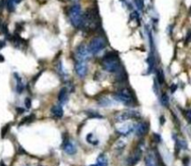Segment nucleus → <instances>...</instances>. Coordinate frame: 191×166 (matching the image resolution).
Returning <instances> with one entry per match:
<instances>
[{"label":"nucleus","mask_w":191,"mask_h":166,"mask_svg":"<svg viewBox=\"0 0 191 166\" xmlns=\"http://www.w3.org/2000/svg\"><path fill=\"white\" fill-rule=\"evenodd\" d=\"M24 105H25V108L26 109H30L31 106H32V100L30 97H26L25 98V101H24Z\"/></svg>","instance_id":"nucleus-27"},{"label":"nucleus","mask_w":191,"mask_h":166,"mask_svg":"<svg viewBox=\"0 0 191 166\" xmlns=\"http://www.w3.org/2000/svg\"><path fill=\"white\" fill-rule=\"evenodd\" d=\"M98 166H107L108 165V160L105 154L102 153L98 156L97 158V163Z\"/></svg>","instance_id":"nucleus-16"},{"label":"nucleus","mask_w":191,"mask_h":166,"mask_svg":"<svg viewBox=\"0 0 191 166\" xmlns=\"http://www.w3.org/2000/svg\"><path fill=\"white\" fill-rule=\"evenodd\" d=\"M75 72L79 78H84L88 72V67L86 61L75 60Z\"/></svg>","instance_id":"nucleus-8"},{"label":"nucleus","mask_w":191,"mask_h":166,"mask_svg":"<svg viewBox=\"0 0 191 166\" xmlns=\"http://www.w3.org/2000/svg\"><path fill=\"white\" fill-rule=\"evenodd\" d=\"M50 112H51L53 117L58 118V119H60V118H62L63 116V109H62V107L61 105H54V106H52L51 109H50Z\"/></svg>","instance_id":"nucleus-14"},{"label":"nucleus","mask_w":191,"mask_h":166,"mask_svg":"<svg viewBox=\"0 0 191 166\" xmlns=\"http://www.w3.org/2000/svg\"><path fill=\"white\" fill-rule=\"evenodd\" d=\"M106 46H107L106 39L103 36H97L91 39V41L88 46V48L91 53V55H98L104 49H105Z\"/></svg>","instance_id":"nucleus-5"},{"label":"nucleus","mask_w":191,"mask_h":166,"mask_svg":"<svg viewBox=\"0 0 191 166\" xmlns=\"http://www.w3.org/2000/svg\"><path fill=\"white\" fill-rule=\"evenodd\" d=\"M14 76H15V80H16V91L18 94H22L24 89V85L22 84V78L17 74H14Z\"/></svg>","instance_id":"nucleus-15"},{"label":"nucleus","mask_w":191,"mask_h":166,"mask_svg":"<svg viewBox=\"0 0 191 166\" xmlns=\"http://www.w3.org/2000/svg\"><path fill=\"white\" fill-rule=\"evenodd\" d=\"M145 166H156V159L152 153H148L145 156Z\"/></svg>","instance_id":"nucleus-17"},{"label":"nucleus","mask_w":191,"mask_h":166,"mask_svg":"<svg viewBox=\"0 0 191 166\" xmlns=\"http://www.w3.org/2000/svg\"><path fill=\"white\" fill-rule=\"evenodd\" d=\"M161 104L163 106H168V102H169V100H168V96L165 93H162V95H161Z\"/></svg>","instance_id":"nucleus-24"},{"label":"nucleus","mask_w":191,"mask_h":166,"mask_svg":"<svg viewBox=\"0 0 191 166\" xmlns=\"http://www.w3.org/2000/svg\"><path fill=\"white\" fill-rule=\"evenodd\" d=\"M35 120V115L32 113V114H30L29 116H26V117H24L22 121H21V123H20V125L21 124H23V123H32Z\"/></svg>","instance_id":"nucleus-21"},{"label":"nucleus","mask_w":191,"mask_h":166,"mask_svg":"<svg viewBox=\"0 0 191 166\" xmlns=\"http://www.w3.org/2000/svg\"><path fill=\"white\" fill-rule=\"evenodd\" d=\"M62 148H63V151H65L66 154L71 155V156L72 155H75L77 153V151H78L77 146L74 144V142H72V141H70L68 139L65 143H63Z\"/></svg>","instance_id":"nucleus-12"},{"label":"nucleus","mask_w":191,"mask_h":166,"mask_svg":"<svg viewBox=\"0 0 191 166\" xmlns=\"http://www.w3.org/2000/svg\"><path fill=\"white\" fill-rule=\"evenodd\" d=\"M101 25L100 16L98 11L95 9H89L83 14V22L82 27L85 31L93 32L96 31Z\"/></svg>","instance_id":"nucleus-2"},{"label":"nucleus","mask_w":191,"mask_h":166,"mask_svg":"<svg viewBox=\"0 0 191 166\" xmlns=\"http://www.w3.org/2000/svg\"><path fill=\"white\" fill-rule=\"evenodd\" d=\"M157 80L158 82L160 85H162L165 81V78H164V74H163V71L161 69H158L157 71Z\"/></svg>","instance_id":"nucleus-18"},{"label":"nucleus","mask_w":191,"mask_h":166,"mask_svg":"<svg viewBox=\"0 0 191 166\" xmlns=\"http://www.w3.org/2000/svg\"><path fill=\"white\" fill-rule=\"evenodd\" d=\"M142 154H143V151L141 149H137L136 150H134L133 153L128 158V160H127V163H128V165L134 166L141 160Z\"/></svg>","instance_id":"nucleus-9"},{"label":"nucleus","mask_w":191,"mask_h":166,"mask_svg":"<svg viewBox=\"0 0 191 166\" xmlns=\"http://www.w3.org/2000/svg\"><path fill=\"white\" fill-rule=\"evenodd\" d=\"M114 99L126 106H133L136 103V98L133 92L129 87H123L114 94Z\"/></svg>","instance_id":"nucleus-3"},{"label":"nucleus","mask_w":191,"mask_h":166,"mask_svg":"<svg viewBox=\"0 0 191 166\" xmlns=\"http://www.w3.org/2000/svg\"><path fill=\"white\" fill-rule=\"evenodd\" d=\"M98 103H99L100 106L107 107V106H109V105L112 104V101H111V99H109V98H107V97H102L101 99H99Z\"/></svg>","instance_id":"nucleus-19"},{"label":"nucleus","mask_w":191,"mask_h":166,"mask_svg":"<svg viewBox=\"0 0 191 166\" xmlns=\"http://www.w3.org/2000/svg\"><path fill=\"white\" fill-rule=\"evenodd\" d=\"M5 45H6V43H5L4 41H1V40H0V49H2V48L5 47Z\"/></svg>","instance_id":"nucleus-29"},{"label":"nucleus","mask_w":191,"mask_h":166,"mask_svg":"<svg viewBox=\"0 0 191 166\" xmlns=\"http://www.w3.org/2000/svg\"><path fill=\"white\" fill-rule=\"evenodd\" d=\"M102 67L105 71L110 73V74H117L121 70H123V65L121 64L118 54L116 51H111L106 53L102 60H101Z\"/></svg>","instance_id":"nucleus-1"},{"label":"nucleus","mask_w":191,"mask_h":166,"mask_svg":"<svg viewBox=\"0 0 191 166\" xmlns=\"http://www.w3.org/2000/svg\"><path fill=\"white\" fill-rule=\"evenodd\" d=\"M148 128H149V125L146 122H140L136 126H135V133L136 135L140 138L144 137L146 133H148Z\"/></svg>","instance_id":"nucleus-10"},{"label":"nucleus","mask_w":191,"mask_h":166,"mask_svg":"<svg viewBox=\"0 0 191 166\" xmlns=\"http://www.w3.org/2000/svg\"><path fill=\"white\" fill-rule=\"evenodd\" d=\"M69 19L72 25L76 28H81L83 22V13L81 7L78 4H75L71 7L69 10Z\"/></svg>","instance_id":"nucleus-4"},{"label":"nucleus","mask_w":191,"mask_h":166,"mask_svg":"<svg viewBox=\"0 0 191 166\" xmlns=\"http://www.w3.org/2000/svg\"><path fill=\"white\" fill-rule=\"evenodd\" d=\"M86 140H87L90 144H91V145H98V143H99V141H98L96 138H95V137H93L92 134H89V135H87Z\"/></svg>","instance_id":"nucleus-20"},{"label":"nucleus","mask_w":191,"mask_h":166,"mask_svg":"<svg viewBox=\"0 0 191 166\" xmlns=\"http://www.w3.org/2000/svg\"><path fill=\"white\" fill-rule=\"evenodd\" d=\"M68 96H69V89L66 86H65L60 90L58 94V100L61 104H66L68 101Z\"/></svg>","instance_id":"nucleus-13"},{"label":"nucleus","mask_w":191,"mask_h":166,"mask_svg":"<svg viewBox=\"0 0 191 166\" xmlns=\"http://www.w3.org/2000/svg\"><path fill=\"white\" fill-rule=\"evenodd\" d=\"M135 130V125L133 123H126L125 125H122L120 127L117 128V133H119L122 136H128L131 133H133Z\"/></svg>","instance_id":"nucleus-11"},{"label":"nucleus","mask_w":191,"mask_h":166,"mask_svg":"<svg viewBox=\"0 0 191 166\" xmlns=\"http://www.w3.org/2000/svg\"><path fill=\"white\" fill-rule=\"evenodd\" d=\"M10 127V124L8 123V124H6V125L2 128V130H1V138H5V136L7 135V133H8Z\"/></svg>","instance_id":"nucleus-26"},{"label":"nucleus","mask_w":191,"mask_h":166,"mask_svg":"<svg viewBox=\"0 0 191 166\" xmlns=\"http://www.w3.org/2000/svg\"><path fill=\"white\" fill-rule=\"evenodd\" d=\"M154 139H156L157 141H160L161 140V138H160V136H158V135L154 134Z\"/></svg>","instance_id":"nucleus-30"},{"label":"nucleus","mask_w":191,"mask_h":166,"mask_svg":"<svg viewBox=\"0 0 191 166\" xmlns=\"http://www.w3.org/2000/svg\"><path fill=\"white\" fill-rule=\"evenodd\" d=\"M0 166H6V164L3 161H1V162H0Z\"/></svg>","instance_id":"nucleus-33"},{"label":"nucleus","mask_w":191,"mask_h":166,"mask_svg":"<svg viewBox=\"0 0 191 166\" xmlns=\"http://www.w3.org/2000/svg\"><path fill=\"white\" fill-rule=\"evenodd\" d=\"M21 1H22V0H8L7 2H10V3H11V4L16 5V4H19Z\"/></svg>","instance_id":"nucleus-28"},{"label":"nucleus","mask_w":191,"mask_h":166,"mask_svg":"<svg viewBox=\"0 0 191 166\" xmlns=\"http://www.w3.org/2000/svg\"><path fill=\"white\" fill-rule=\"evenodd\" d=\"M5 60V58H4V57L1 55V54H0V62H3Z\"/></svg>","instance_id":"nucleus-32"},{"label":"nucleus","mask_w":191,"mask_h":166,"mask_svg":"<svg viewBox=\"0 0 191 166\" xmlns=\"http://www.w3.org/2000/svg\"><path fill=\"white\" fill-rule=\"evenodd\" d=\"M125 147H126V144H125L123 141H121V140L117 141V145H116V149H117V150H118L119 152H122V150L124 149Z\"/></svg>","instance_id":"nucleus-23"},{"label":"nucleus","mask_w":191,"mask_h":166,"mask_svg":"<svg viewBox=\"0 0 191 166\" xmlns=\"http://www.w3.org/2000/svg\"><path fill=\"white\" fill-rule=\"evenodd\" d=\"M88 116L90 117V118H103L102 115H100L98 112H95V111H88Z\"/></svg>","instance_id":"nucleus-25"},{"label":"nucleus","mask_w":191,"mask_h":166,"mask_svg":"<svg viewBox=\"0 0 191 166\" xmlns=\"http://www.w3.org/2000/svg\"><path fill=\"white\" fill-rule=\"evenodd\" d=\"M16 111H18V113H22V112H23V109H20V108H16Z\"/></svg>","instance_id":"nucleus-31"},{"label":"nucleus","mask_w":191,"mask_h":166,"mask_svg":"<svg viewBox=\"0 0 191 166\" xmlns=\"http://www.w3.org/2000/svg\"><path fill=\"white\" fill-rule=\"evenodd\" d=\"M139 118H140V113L133 110L117 112L114 116V120L116 123H124L130 119H139Z\"/></svg>","instance_id":"nucleus-6"},{"label":"nucleus","mask_w":191,"mask_h":166,"mask_svg":"<svg viewBox=\"0 0 191 166\" xmlns=\"http://www.w3.org/2000/svg\"><path fill=\"white\" fill-rule=\"evenodd\" d=\"M56 69H57L58 74H59L61 76H63V75H65V69H63L62 63L61 61H59V62L57 63V67H56Z\"/></svg>","instance_id":"nucleus-22"},{"label":"nucleus","mask_w":191,"mask_h":166,"mask_svg":"<svg viewBox=\"0 0 191 166\" xmlns=\"http://www.w3.org/2000/svg\"><path fill=\"white\" fill-rule=\"evenodd\" d=\"M91 58V53L90 52L88 47H86L85 45H80L76 48L75 51V55H74V58L75 60H89Z\"/></svg>","instance_id":"nucleus-7"}]
</instances>
